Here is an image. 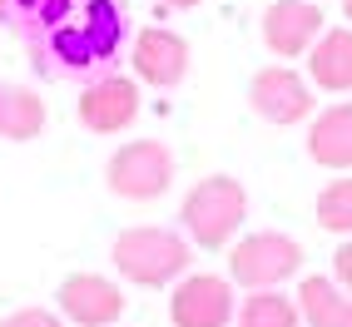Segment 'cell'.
Wrapping results in <instances>:
<instances>
[{
    "label": "cell",
    "mask_w": 352,
    "mask_h": 327,
    "mask_svg": "<svg viewBox=\"0 0 352 327\" xmlns=\"http://www.w3.org/2000/svg\"><path fill=\"white\" fill-rule=\"evenodd\" d=\"M109 263L120 268L124 283L139 288H174L184 273H189V238L174 228H154V223H139L124 228L120 238L109 243Z\"/></svg>",
    "instance_id": "cell-1"
},
{
    "label": "cell",
    "mask_w": 352,
    "mask_h": 327,
    "mask_svg": "<svg viewBox=\"0 0 352 327\" xmlns=\"http://www.w3.org/2000/svg\"><path fill=\"white\" fill-rule=\"evenodd\" d=\"M248 218V189L228 174H208L199 179L179 203V223H184V238L199 243V248H228L233 233L243 228Z\"/></svg>",
    "instance_id": "cell-2"
},
{
    "label": "cell",
    "mask_w": 352,
    "mask_h": 327,
    "mask_svg": "<svg viewBox=\"0 0 352 327\" xmlns=\"http://www.w3.org/2000/svg\"><path fill=\"white\" fill-rule=\"evenodd\" d=\"M104 179H109V194H120L129 203H154L174 183V149L164 139H129L109 154Z\"/></svg>",
    "instance_id": "cell-3"
},
{
    "label": "cell",
    "mask_w": 352,
    "mask_h": 327,
    "mask_svg": "<svg viewBox=\"0 0 352 327\" xmlns=\"http://www.w3.org/2000/svg\"><path fill=\"white\" fill-rule=\"evenodd\" d=\"M302 268V243L288 238V233H243L228 253V283H239L248 293H263V288H283L288 278Z\"/></svg>",
    "instance_id": "cell-4"
},
{
    "label": "cell",
    "mask_w": 352,
    "mask_h": 327,
    "mask_svg": "<svg viewBox=\"0 0 352 327\" xmlns=\"http://www.w3.org/2000/svg\"><path fill=\"white\" fill-rule=\"evenodd\" d=\"M248 104L253 114L263 124H278V129H288V124H302V120H313V84L298 75L293 65H263L253 75L248 84Z\"/></svg>",
    "instance_id": "cell-5"
},
{
    "label": "cell",
    "mask_w": 352,
    "mask_h": 327,
    "mask_svg": "<svg viewBox=\"0 0 352 327\" xmlns=\"http://www.w3.org/2000/svg\"><path fill=\"white\" fill-rule=\"evenodd\" d=\"M233 317H239V302H233V283L223 273H184L174 283V327H233Z\"/></svg>",
    "instance_id": "cell-6"
},
{
    "label": "cell",
    "mask_w": 352,
    "mask_h": 327,
    "mask_svg": "<svg viewBox=\"0 0 352 327\" xmlns=\"http://www.w3.org/2000/svg\"><path fill=\"white\" fill-rule=\"evenodd\" d=\"M124 288L104 273H69L55 293V308L69 327H114L124 317Z\"/></svg>",
    "instance_id": "cell-7"
},
{
    "label": "cell",
    "mask_w": 352,
    "mask_h": 327,
    "mask_svg": "<svg viewBox=\"0 0 352 327\" xmlns=\"http://www.w3.org/2000/svg\"><path fill=\"white\" fill-rule=\"evenodd\" d=\"M120 35H124V20L114 15V5H109V0H89L75 25H60L55 30V55L65 65H80L85 69V65H100L114 45H120Z\"/></svg>",
    "instance_id": "cell-8"
},
{
    "label": "cell",
    "mask_w": 352,
    "mask_h": 327,
    "mask_svg": "<svg viewBox=\"0 0 352 327\" xmlns=\"http://www.w3.org/2000/svg\"><path fill=\"white\" fill-rule=\"evenodd\" d=\"M322 35V5L318 0H273L263 10V45L278 60L308 55Z\"/></svg>",
    "instance_id": "cell-9"
},
{
    "label": "cell",
    "mask_w": 352,
    "mask_h": 327,
    "mask_svg": "<svg viewBox=\"0 0 352 327\" xmlns=\"http://www.w3.org/2000/svg\"><path fill=\"white\" fill-rule=\"evenodd\" d=\"M189 60H194L189 40H184L179 30H169V25H144V30L134 35V75L144 80V84H154V89L184 84Z\"/></svg>",
    "instance_id": "cell-10"
},
{
    "label": "cell",
    "mask_w": 352,
    "mask_h": 327,
    "mask_svg": "<svg viewBox=\"0 0 352 327\" xmlns=\"http://www.w3.org/2000/svg\"><path fill=\"white\" fill-rule=\"evenodd\" d=\"M139 120V84L124 75H104L80 95V124L95 134H120Z\"/></svg>",
    "instance_id": "cell-11"
},
{
    "label": "cell",
    "mask_w": 352,
    "mask_h": 327,
    "mask_svg": "<svg viewBox=\"0 0 352 327\" xmlns=\"http://www.w3.org/2000/svg\"><path fill=\"white\" fill-rule=\"evenodd\" d=\"M308 159L318 164V169L352 174V100L327 104L313 120V129H308Z\"/></svg>",
    "instance_id": "cell-12"
},
{
    "label": "cell",
    "mask_w": 352,
    "mask_h": 327,
    "mask_svg": "<svg viewBox=\"0 0 352 327\" xmlns=\"http://www.w3.org/2000/svg\"><path fill=\"white\" fill-rule=\"evenodd\" d=\"M308 84L327 95H352V25L322 30L308 50Z\"/></svg>",
    "instance_id": "cell-13"
},
{
    "label": "cell",
    "mask_w": 352,
    "mask_h": 327,
    "mask_svg": "<svg viewBox=\"0 0 352 327\" xmlns=\"http://www.w3.org/2000/svg\"><path fill=\"white\" fill-rule=\"evenodd\" d=\"M293 302H298V313L308 327H352V293L338 278H322V273L302 278Z\"/></svg>",
    "instance_id": "cell-14"
},
{
    "label": "cell",
    "mask_w": 352,
    "mask_h": 327,
    "mask_svg": "<svg viewBox=\"0 0 352 327\" xmlns=\"http://www.w3.org/2000/svg\"><path fill=\"white\" fill-rule=\"evenodd\" d=\"M50 120V109H45L40 89L30 84H0V139H15V144H25L35 139Z\"/></svg>",
    "instance_id": "cell-15"
},
{
    "label": "cell",
    "mask_w": 352,
    "mask_h": 327,
    "mask_svg": "<svg viewBox=\"0 0 352 327\" xmlns=\"http://www.w3.org/2000/svg\"><path fill=\"white\" fill-rule=\"evenodd\" d=\"M239 327H302V313L288 293L263 288V293H248L243 308H239Z\"/></svg>",
    "instance_id": "cell-16"
},
{
    "label": "cell",
    "mask_w": 352,
    "mask_h": 327,
    "mask_svg": "<svg viewBox=\"0 0 352 327\" xmlns=\"http://www.w3.org/2000/svg\"><path fill=\"white\" fill-rule=\"evenodd\" d=\"M318 228L338 233V238H352V179H333L318 194Z\"/></svg>",
    "instance_id": "cell-17"
},
{
    "label": "cell",
    "mask_w": 352,
    "mask_h": 327,
    "mask_svg": "<svg viewBox=\"0 0 352 327\" xmlns=\"http://www.w3.org/2000/svg\"><path fill=\"white\" fill-rule=\"evenodd\" d=\"M0 327H69L60 313H50V308H15Z\"/></svg>",
    "instance_id": "cell-18"
},
{
    "label": "cell",
    "mask_w": 352,
    "mask_h": 327,
    "mask_svg": "<svg viewBox=\"0 0 352 327\" xmlns=\"http://www.w3.org/2000/svg\"><path fill=\"white\" fill-rule=\"evenodd\" d=\"M10 5L30 10V15H40V20H65V10L75 5V0H10Z\"/></svg>",
    "instance_id": "cell-19"
},
{
    "label": "cell",
    "mask_w": 352,
    "mask_h": 327,
    "mask_svg": "<svg viewBox=\"0 0 352 327\" xmlns=\"http://www.w3.org/2000/svg\"><path fill=\"white\" fill-rule=\"evenodd\" d=\"M333 278L352 293V238H342V248L333 253Z\"/></svg>",
    "instance_id": "cell-20"
},
{
    "label": "cell",
    "mask_w": 352,
    "mask_h": 327,
    "mask_svg": "<svg viewBox=\"0 0 352 327\" xmlns=\"http://www.w3.org/2000/svg\"><path fill=\"white\" fill-rule=\"evenodd\" d=\"M204 0H164V10H199Z\"/></svg>",
    "instance_id": "cell-21"
},
{
    "label": "cell",
    "mask_w": 352,
    "mask_h": 327,
    "mask_svg": "<svg viewBox=\"0 0 352 327\" xmlns=\"http://www.w3.org/2000/svg\"><path fill=\"white\" fill-rule=\"evenodd\" d=\"M342 15H347V20H352V0H342Z\"/></svg>",
    "instance_id": "cell-22"
},
{
    "label": "cell",
    "mask_w": 352,
    "mask_h": 327,
    "mask_svg": "<svg viewBox=\"0 0 352 327\" xmlns=\"http://www.w3.org/2000/svg\"><path fill=\"white\" fill-rule=\"evenodd\" d=\"M6 10H10V0H0V20H6Z\"/></svg>",
    "instance_id": "cell-23"
}]
</instances>
